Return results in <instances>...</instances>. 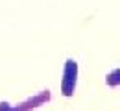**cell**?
I'll list each match as a JSON object with an SVG mask.
<instances>
[{
    "label": "cell",
    "instance_id": "6da1fadb",
    "mask_svg": "<svg viewBox=\"0 0 120 111\" xmlns=\"http://www.w3.org/2000/svg\"><path fill=\"white\" fill-rule=\"evenodd\" d=\"M78 74H79V67L78 61L68 57L63 67V76H61V95L70 98L76 93V85H78Z\"/></svg>",
    "mask_w": 120,
    "mask_h": 111
},
{
    "label": "cell",
    "instance_id": "7a4b0ae2",
    "mask_svg": "<svg viewBox=\"0 0 120 111\" xmlns=\"http://www.w3.org/2000/svg\"><path fill=\"white\" fill-rule=\"evenodd\" d=\"M50 100H52V93H50V89H45V91H39L33 96H28L26 100L11 106V111H35L37 107L48 104Z\"/></svg>",
    "mask_w": 120,
    "mask_h": 111
},
{
    "label": "cell",
    "instance_id": "3957f363",
    "mask_svg": "<svg viewBox=\"0 0 120 111\" xmlns=\"http://www.w3.org/2000/svg\"><path fill=\"white\" fill-rule=\"evenodd\" d=\"M105 85L111 87V89L118 87L120 85V69H113L111 72L105 74Z\"/></svg>",
    "mask_w": 120,
    "mask_h": 111
},
{
    "label": "cell",
    "instance_id": "277c9868",
    "mask_svg": "<svg viewBox=\"0 0 120 111\" xmlns=\"http://www.w3.org/2000/svg\"><path fill=\"white\" fill-rule=\"evenodd\" d=\"M11 106L13 104H9V102L4 100V102H0V111H11Z\"/></svg>",
    "mask_w": 120,
    "mask_h": 111
}]
</instances>
